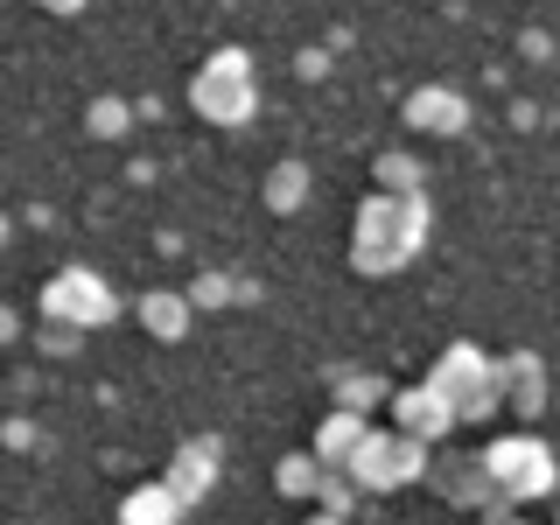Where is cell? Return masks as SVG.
Wrapping results in <instances>:
<instances>
[{
  "mask_svg": "<svg viewBox=\"0 0 560 525\" xmlns=\"http://www.w3.org/2000/svg\"><path fill=\"white\" fill-rule=\"evenodd\" d=\"M420 245H428V197H372L358 203V218H350V267L364 280H393L407 273L420 259Z\"/></svg>",
  "mask_w": 560,
  "mask_h": 525,
  "instance_id": "1",
  "label": "cell"
},
{
  "mask_svg": "<svg viewBox=\"0 0 560 525\" xmlns=\"http://www.w3.org/2000/svg\"><path fill=\"white\" fill-rule=\"evenodd\" d=\"M189 105H197V119L203 127H253V113H259V70H253V49H238V43H224V49H210L203 70L189 78Z\"/></svg>",
  "mask_w": 560,
  "mask_h": 525,
  "instance_id": "2",
  "label": "cell"
},
{
  "mask_svg": "<svg viewBox=\"0 0 560 525\" xmlns=\"http://www.w3.org/2000/svg\"><path fill=\"white\" fill-rule=\"evenodd\" d=\"M477 463H483V477L498 483L512 504H539V498H553V490H560V463H553V448L539 442L533 428L483 442V448H477Z\"/></svg>",
  "mask_w": 560,
  "mask_h": 525,
  "instance_id": "3",
  "label": "cell"
},
{
  "mask_svg": "<svg viewBox=\"0 0 560 525\" xmlns=\"http://www.w3.org/2000/svg\"><path fill=\"white\" fill-rule=\"evenodd\" d=\"M428 463H434L428 442H413V434H399V428H393V434H385V428H364V442L350 448L337 469L364 490V498H385V490L420 483V477H428Z\"/></svg>",
  "mask_w": 560,
  "mask_h": 525,
  "instance_id": "4",
  "label": "cell"
},
{
  "mask_svg": "<svg viewBox=\"0 0 560 525\" xmlns=\"http://www.w3.org/2000/svg\"><path fill=\"white\" fill-rule=\"evenodd\" d=\"M428 385L448 399L455 428H477V420L498 413V372H490V350H477V343H448L428 364Z\"/></svg>",
  "mask_w": 560,
  "mask_h": 525,
  "instance_id": "5",
  "label": "cell"
},
{
  "mask_svg": "<svg viewBox=\"0 0 560 525\" xmlns=\"http://www.w3.org/2000/svg\"><path fill=\"white\" fill-rule=\"evenodd\" d=\"M43 315L78 323V329H105V323H119V288L98 267H57L43 280Z\"/></svg>",
  "mask_w": 560,
  "mask_h": 525,
  "instance_id": "6",
  "label": "cell"
},
{
  "mask_svg": "<svg viewBox=\"0 0 560 525\" xmlns=\"http://www.w3.org/2000/svg\"><path fill=\"white\" fill-rule=\"evenodd\" d=\"M490 372H498V407H512L525 428L547 413L553 372H547V358H539V350H504V358H490Z\"/></svg>",
  "mask_w": 560,
  "mask_h": 525,
  "instance_id": "7",
  "label": "cell"
},
{
  "mask_svg": "<svg viewBox=\"0 0 560 525\" xmlns=\"http://www.w3.org/2000/svg\"><path fill=\"white\" fill-rule=\"evenodd\" d=\"M399 119L428 140H463L469 119H477V105H469V92H455V84H413L407 105H399Z\"/></svg>",
  "mask_w": 560,
  "mask_h": 525,
  "instance_id": "8",
  "label": "cell"
},
{
  "mask_svg": "<svg viewBox=\"0 0 560 525\" xmlns=\"http://www.w3.org/2000/svg\"><path fill=\"white\" fill-rule=\"evenodd\" d=\"M218 469H224V442H218V434H189V442L168 455L162 483H168L183 504H203L210 490H218Z\"/></svg>",
  "mask_w": 560,
  "mask_h": 525,
  "instance_id": "9",
  "label": "cell"
},
{
  "mask_svg": "<svg viewBox=\"0 0 560 525\" xmlns=\"http://www.w3.org/2000/svg\"><path fill=\"white\" fill-rule=\"evenodd\" d=\"M393 428L434 448V442H448V434H455V413H448V399L420 378V385H393Z\"/></svg>",
  "mask_w": 560,
  "mask_h": 525,
  "instance_id": "10",
  "label": "cell"
},
{
  "mask_svg": "<svg viewBox=\"0 0 560 525\" xmlns=\"http://www.w3.org/2000/svg\"><path fill=\"white\" fill-rule=\"evenodd\" d=\"M133 315H140V329H148L154 343H183L189 323H197V308H189L183 288H148V294L133 302Z\"/></svg>",
  "mask_w": 560,
  "mask_h": 525,
  "instance_id": "11",
  "label": "cell"
},
{
  "mask_svg": "<svg viewBox=\"0 0 560 525\" xmlns=\"http://www.w3.org/2000/svg\"><path fill=\"white\" fill-rule=\"evenodd\" d=\"M428 477H434V490H442L455 512H477V504L498 498V483L483 477V463H477V455H463V463H442V469L428 463Z\"/></svg>",
  "mask_w": 560,
  "mask_h": 525,
  "instance_id": "12",
  "label": "cell"
},
{
  "mask_svg": "<svg viewBox=\"0 0 560 525\" xmlns=\"http://www.w3.org/2000/svg\"><path fill=\"white\" fill-rule=\"evenodd\" d=\"M189 504L175 498V490L154 477V483H133L127 498H119V525H183Z\"/></svg>",
  "mask_w": 560,
  "mask_h": 525,
  "instance_id": "13",
  "label": "cell"
},
{
  "mask_svg": "<svg viewBox=\"0 0 560 525\" xmlns=\"http://www.w3.org/2000/svg\"><path fill=\"white\" fill-rule=\"evenodd\" d=\"M364 428H372V413L329 407V413H323V428H315V442H308V455H315V463H329V469H337L343 455H350V448L364 442Z\"/></svg>",
  "mask_w": 560,
  "mask_h": 525,
  "instance_id": "14",
  "label": "cell"
},
{
  "mask_svg": "<svg viewBox=\"0 0 560 525\" xmlns=\"http://www.w3.org/2000/svg\"><path fill=\"white\" fill-rule=\"evenodd\" d=\"M308 189H315V175H308V162H273L267 168V183H259V197H267V210L273 218H294V210H308Z\"/></svg>",
  "mask_w": 560,
  "mask_h": 525,
  "instance_id": "15",
  "label": "cell"
},
{
  "mask_svg": "<svg viewBox=\"0 0 560 525\" xmlns=\"http://www.w3.org/2000/svg\"><path fill=\"white\" fill-rule=\"evenodd\" d=\"M372 183L385 197H428V168H420V154H407V148H385L372 162Z\"/></svg>",
  "mask_w": 560,
  "mask_h": 525,
  "instance_id": "16",
  "label": "cell"
},
{
  "mask_svg": "<svg viewBox=\"0 0 560 525\" xmlns=\"http://www.w3.org/2000/svg\"><path fill=\"white\" fill-rule=\"evenodd\" d=\"M189 308H232V302H253V280H245V273H197V280H189Z\"/></svg>",
  "mask_w": 560,
  "mask_h": 525,
  "instance_id": "17",
  "label": "cell"
},
{
  "mask_svg": "<svg viewBox=\"0 0 560 525\" xmlns=\"http://www.w3.org/2000/svg\"><path fill=\"white\" fill-rule=\"evenodd\" d=\"M315 477H323V463H315L308 448H294V455H280V463H273V490L288 504H308L315 498Z\"/></svg>",
  "mask_w": 560,
  "mask_h": 525,
  "instance_id": "18",
  "label": "cell"
},
{
  "mask_svg": "<svg viewBox=\"0 0 560 525\" xmlns=\"http://www.w3.org/2000/svg\"><path fill=\"white\" fill-rule=\"evenodd\" d=\"M329 385H337V407H350V413H372L393 399V378H378V372H337Z\"/></svg>",
  "mask_w": 560,
  "mask_h": 525,
  "instance_id": "19",
  "label": "cell"
},
{
  "mask_svg": "<svg viewBox=\"0 0 560 525\" xmlns=\"http://www.w3.org/2000/svg\"><path fill=\"white\" fill-rule=\"evenodd\" d=\"M84 133H92V140H127L133 133V105L113 98V92L92 98V105H84Z\"/></svg>",
  "mask_w": 560,
  "mask_h": 525,
  "instance_id": "20",
  "label": "cell"
},
{
  "mask_svg": "<svg viewBox=\"0 0 560 525\" xmlns=\"http://www.w3.org/2000/svg\"><path fill=\"white\" fill-rule=\"evenodd\" d=\"M358 498H364V490L350 483L343 469H329V463H323V477H315V498H308V504H315V512H337V518H350V512H358Z\"/></svg>",
  "mask_w": 560,
  "mask_h": 525,
  "instance_id": "21",
  "label": "cell"
},
{
  "mask_svg": "<svg viewBox=\"0 0 560 525\" xmlns=\"http://www.w3.org/2000/svg\"><path fill=\"white\" fill-rule=\"evenodd\" d=\"M84 337H92V329H78V323H57V315H43V329H35V350H43V358H78V350H84Z\"/></svg>",
  "mask_w": 560,
  "mask_h": 525,
  "instance_id": "22",
  "label": "cell"
},
{
  "mask_svg": "<svg viewBox=\"0 0 560 525\" xmlns=\"http://www.w3.org/2000/svg\"><path fill=\"white\" fill-rule=\"evenodd\" d=\"M0 442H8V448H35V428H28V420H0Z\"/></svg>",
  "mask_w": 560,
  "mask_h": 525,
  "instance_id": "23",
  "label": "cell"
},
{
  "mask_svg": "<svg viewBox=\"0 0 560 525\" xmlns=\"http://www.w3.org/2000/svg\"><path fill=\"white\" fill-rule=\"evenodd\" d=\"M35 8H43V14H57V22H70V14H84L92 0H35Z\"/></svg>",
  "mask_w": 560,
  "mask_h": 525,
  "instance_id": "24",
  "label": "cell"
},
{
  "mask_svg": "<svg viewBox=\"0 0 560 525\" xmlns=\"http://www.w3.org/2000/svg\"><path fill=\"white\" fill-rule=\"evenodd\" d=\"M518 49H525V57H533V63H547V57H553V43H547V35H539V28H525V43H518Z\"/></svg>",
  "mask_w": 560,
  "mask_h": 525,
  "instance_id": "25",
  "label": "cell"
},
{
  "mask_svg": "<svg viewBox=\"0 0 560 525\" xmlns=\"http://www.w3.org/2000/svg\"><path fill=\"white\" fill-rule=\"evenodd\" d=\"M294 70H302V78H323V70H329V49H302V63H294Z\"/></svg>",
  "mask_w": 560,
  "mask_h": 525,
  "instance_id": "26",
  "label": "cell"
},
{
  "mask_svg": "<svg viewBox=\"0 0 560 525\" xmlns=\"http://www.w3.org/2000/svg\"><path fill=\"white\" fill-rule=\"evenodd\" d=\"M14 337H22V315H14V308H8V302H0V350H8V343H14Z\"/></svg>",
  "mask_w": 560,
  "mask_h": 525,
  "instance_id": "27",
  "label": "cell"
},
{
  "mask_svg": "<svg viewBox=\"0 0 560 525\" xmlns=\"http://www.w3.org/2000/svg\"><path fill=\"white\" fill-rule=\"evenodd\" d=\"M308 525H350V518H337V512H315V518H308Z\"/></svg>",
  "mask_w": 560,
  "mask_h": 525,
  "instance_id": "28",
  "label": "cell"
},
{
  "mask_svg": "<svg viewBox=\"0 0 560 525\" xmlns=\"http://www.w3.org/2000/svg\"><path fill=\"white\" fill-rule=\"evenodd\" d=\"M504 525H533V518H518V512H512V518H504Z\"/></svg>",
  "mask_w": 560,
  "mask_h": 525,
  "instance_id": "29",
  "label": "cell"
},
{
  "mask_svg": "<svg viewBox=\"0 0 560 525\" xmlns=\"http://www.w3.org/2000/svg\"><path fill=\"white\" fill-rule=\"evenodd\" d=\"M0 245H8V218H0Z\"/></svg>",
  "mask_w": 560,
  "mask_h": 525,
  "instance_id": "30",
  "label": "cell"
},
{
  "mask_svg": "<svg viewBox=\"0 0 560 525\" xmlns=\"http://www.w3.org/2000/svg\"><path fill=\"white\" fill-rule=\"evenodd\" d=\"M547 407H560V393H553V399H547Z\"/></svg>",
  "mask_w": 560,
  "mask_h": 525,
  "instance_id": "31",
  "label": "cell"
},
{
  "mask_svg": "<svg viewBox=\"0 0 560 525\" xmlns=\"http://www.w3.org/2000/svg\"><path fill=\"white\" fill-rule=\"evenodd\" d=\"M22 525H35V518H22Z\"/></svg>",
  "mask_w": 560,
  "mask_h": 525,
  "instance_id": "32",
  "label": "cell"
}]
</instances>
